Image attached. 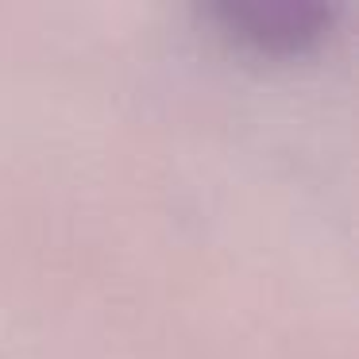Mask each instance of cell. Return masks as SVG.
<instances>
[{"label": "cell", "mask_w": 359, "mask_h": 359, "mask_svg": "<svg viewBox=\"0 0 359 359\" xmlns=\"http://www.w3.org/2000/svg\"><path fill=\"white\" fill-rule=\"evenodd\" d=\"M209 16L232 43L255 55L286 58L317 47L332 32L336 8L325 0H220Z\"/></svg>", "instance_id": "6da1fadb"}]
</instances>
